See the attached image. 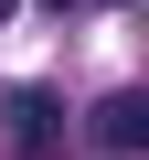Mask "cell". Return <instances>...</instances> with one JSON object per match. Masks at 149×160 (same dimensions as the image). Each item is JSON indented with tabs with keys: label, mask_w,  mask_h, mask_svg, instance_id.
Masks as SVG:
<instances>
[{
	"label": "cell",
	"mask_w": 149,
	"mask_h": 160,
	"mask_svg": "<svg viewBox=\"0 0 149 160\" xmlns=\"http://www.w3.org/2000/svg\"><path fill=\"white\" fill-rule=\"evenodd\" d=\"M0 128H11L22 160H53V149H64V96H53V86H22L11 107H0Z\"/></svg>",
	"instance_id": "6da1fadb"
},
{
	"label": "cell",
	"mask_w": 149,
	"mask_h": 160,
	"mask_svg": "<svg viewBox=\"0 0 149 160\" xmlns=\"http://www.w3.org/2000/svg\"><path fill=\"white\" fill-rule=\"evenodd\" d=\"M85 139H96L107 160H149V86H117V96L85 118Z\"/></svg>",
	"instance_id": "7a4b0ae2"
},
{
	"label": "cell",
	"mask_w": 149,
	"mask_h": 160,
	"mask_svg": "<svg viewBox=\"0 0 149 160\" xmlns=\"http://www.w3.org/2000/svg\"><path fill=\"white\" fill-rule=\"evenodd\" d=\"M0 11H11V0H0Z\"/></svg>",
	"instance_id": "3957f363"
}]
</instances>
